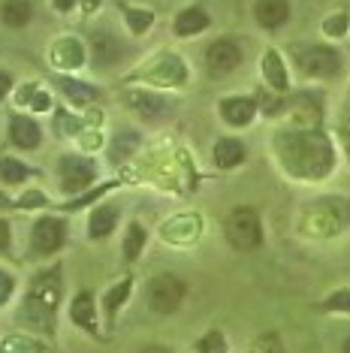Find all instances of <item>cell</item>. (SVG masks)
I'll list each match as a JSON object with an SVG mask.
<instances>
[{"label": "cell", "instance_id": "obj_20", "mask_svg": "<svg viewBox=\"0 0 350 353\" xmlns=\"http://www.w3.org/2000/svg\"><path fill=\"white\" fill-rule=\"evenodd\" d=\"M58 85L67 91V97L70 100H76V103H91L94 97H97V88H91V85H82V82H73V79H58Z\"/></svg>", "mask_w": 350, "mask_h": 353}, {"label": "cell", "instance_id": "obj_29", "mask_svg": "<svg viewBox=\"0 0 350 353\" xmlns=\"http://www.w3.org/2000/svg\"><path fill=\"white\" fill-rule=\"evenodd\" d=\"M344 30H347V15H332L329 25H326V34L338 37V34H344Z\"/></svg>", "mask_w": 350, "mask_h": 353}, {"label": "cell", "instance_id": "obj_39", "mask_svg": "<svg viewBox=\"0 0 350 353\" xmlns=\"http://www.w3.org/2000/svg\"><path fill=\"white\" fill-rule=\"evenodd\" d=\"M6 205H10V199H6L3 194H0V208H6Z\"/></svg>", "mask_w": 350, "mask_h": 353}, {"label": "cell", "instance_id": "obj_14", "mask_svg": "<svg viewBox=\"0 0 350 353\" xmlns=\"http://www.w3.org/2000/svg\"><path fill=\"white\" fill-rule=\"evenodd\" d=\"M209 28V15L203 10H196V6H190V10L178 12V19H175V34L178 37H194L200 34V30Z\"/></svg>", "mask_w": 350, "mask_h": 353}, {"label": "cell", "instance_id": "obj_28", "mask_svg": "<svg viewBox=\"0 0 350 353\" xmlns=\"http://www.w3.org/2000/svg\"><path fill=\"white\" fill-rule=\"evenodd\" d=\"M260 353H284L278 335H262V339H260Z\"/></svg>", "mask_w": 350, "mask_h": 353}, {"label": "cell", "instance_id": "obj_38", "mask_svg": "<svg viewBox=\"0 0 350 353\" xmlns=\"http://www.w3.org/2000/svg\"><path fill=\"white\" fill-rule=\"evenodd\" d=\"M97 6V0H85V10H94Z\"/></svg>", "mask_w": 350, "mask_h": 353}, {"label": "cell", "instance_id": "obj_6", "mask_svg": "<svg viewBox=\"0 0 350 353\" xmlns=\"http://www.w3.org/2000/svg\"><path fill=\"white\" fill-rule=\"evenodd\" d=\"M205 63L214 76H227L242 63V49L233 43V39H214L205 52Z\"/></svg>", "mask_w": 350, "mask_h": 353}, {"label": "cell", "instance_id": "obj_11", "mask_svg": "<svg viewBox=\"0 0 350 353\" xmlns=\"http://www.w3.org/2000/svg\"><path fill=\"white\" fill-rule=\"evenodd\" d=\"M130 106L136 109L142 118H148V121H163V118L169 115V103H166L163 97H157V94L133 91L130 94Z\"/></svg>", "mask_w": 350, "mask_h": 353}, {"label": "cell", "instance_id": "obj_37", "mask_svg": "<svg viewBox=\"0 0 350 353\" xmlns=\"http://www.w3.org/2000/svg\"><path fill=\"white\" fill-rule=\"evenodd\" d=\"M341 353H350V339H344V344H341Z\"/></svg>", "mask_w": 350, "mask_h": 353}, {"label": "cell", "instance_id": "obj_4", "mask_svg": "<svg viewBox=\"0 0 350 353\" xmlns=\"http://www.w3.org/2000/svg\"><path fill=\"white\" fill-rule=\"evenodd\" d=\"M185 281L175 275H157L148 284V305L157 311V314H172L178 311L181 299H185Z\"/></svg>", "mask_w": 350, "mask_h": 353}, {"label": "cell", "instance_id": "obj_34", "mask_svg": "<svg viewBox=\"0 0 350 353\" xmlns=\"http://www.w3.org/2000/svg\"><path fill=\"white\" fill-rule=\"evenodd\" d=\"M10 88H12V79L6 76V73H0V100H3V94L10 91Z\"/></svg>", "mask_w": 350, "mask_h": 353}, {"label": "cell", "instance_id": "obj_21", "mask_svg": "<svg viewBox=\"0 0 350 353\" xmlns=\"http://www.w3.org/2000/svg\"><path fill=\"white\" fill-rule=\"evenodd\" d=\"M142 245H145V230L139 227V223H130V230H127V239H124V256L127 260H136Z\"/></svg>", "mask_w": 350, "mask_h": 353}, {"label": "cell", "instance_id": "obj_15", "mask_svg": "<svg viewBox=\"0 0 350 353\" xmlns=\"http://www.w3.org/2000/svg\"><path fill=\"white\" fill-rule=\"evenodd\" d=\"M70 317H73V323L85 326L88 332H97V323H94V296L79 293L73 299V305H70Z\"/></svg>", "mask_w": 350, "mask_h": 353}, {"label": "cell", "instance_id": "obj_12", "mask_svg": "<svg viewBox=\"0 0 350 353\" xmlns=\"http://www.w3.org/2000/svg\"><path fill=\"white\" fill-rule=\"evenodd\" d=\"M121 54H124V46L112 34L94 37V61H97V67H109V63L121 61Z\"/></svg>", "mask_w": 350, "mask_h": 353}, {"label": "cell", "instance_id": "obj_23", "mask_svg": "<svg viewBox=\"0 0 350 353\" xmlns=\"http://www.w3.org/2000/svg\"><path fill=\"white\" fill-rule=\"evenodd\" d=\"M130 287H133V281H130V278H124L121 284H115V287H112V293L106 296V311H109V314H115L118 305H121L127 296H130Z\"/></svg>", "mask_w": 350, "mask_h": 353}, {"label": "cell", "instance_id": "obj_24", "mask_svg": "<svg viewBox=\"0 0 350 353\" xmlns=\"http://www.w3.org/2000/svg\"><path fill=\"white\" fill-rule=\"evenodd\" d=\"M196 350L200 353H227V341H224V335L214 329V332L203 335V339L196 341Z\"/></svg>", "mask_w": 350, "mask_h": 353}, {"label": "cell", "instance_id": "obj_27", "mask_svg": "<svg viewBox=\"0 0 350 353\" xmlns=\"http://www.w3.org/2000/svg\"><path fill=\"white\" fill-rule=\"evenodd\" d=\"M3 353H39V344L28 339H10L3 344Z\"/></svg>", "mask_w": 350, "mask_h": 353}, {"label": "cell", "instance_id": "obj_36", "mask_svg": "<svg viewBox=\"0 0 350 353\" xmlns=\"http://www.w3.org/2000/svg\"><path fill=\"white\" fill-rule=\"evenodd\" d=\"M139 353H169L166 347H145V350H139Z\"/></svg>", "mask_w": 350, "mask_h": 353}, {"label": "cell", "instance_id": "obj_1", "mask_svg": "<svg viewBox=\"0 0 350 353\" xmlns=\"http://www.w3.org/2000/svg\"><path fill=\"white\" fill-rule=\"evenodd\" d=\"M278 154L293 175L326 179L336 166V151L323 133H284L278 136Z\"/></svg>", "mask_w": 350, "mask_h": 353}, {"label": "cell", "instance_id": "obj_18", "mask_svg": "<svg viewBox=\"0 0 350 353\" xmlns=\"http://www.w3.org/2000/svg\"><path fill=\"white\" fill-rule=\"evenodd\" d=\"M115 221H118V212L112 205H100V208H94V214H91V236L94 239H103V236H109V232L115 230Z\"/></svg>", "mask_w": 350, "mask_h": 353}, {"label": "cell", "instance_id": "obj_8", "mask_svg": "<svg viewBox=\"0 0 350 353\" xmlns=\"http://www.w3.org/2000/svg\"><path fill=\"white\" fill-rule=\"evenodd\" d=\"M63 223L58 218H43V221H37V227H34V248L39 254H52V251H58V248L63 245Z\"/></svg>", "mask_w": 350, "mask_h": 353}, {"label": "cell", "instance_id": "obj_32", "mask_svg": "<svg viewBox=\"0 0 350 353\" xmlns=\"http://www.w3.org/2000/svg\"><path fill=\"white\" fill-rule=\"evenodd\" d=\"M45 203V196H39V194H28V196H21L19 199V205H25V208H30V205H43Z\"/></svg>", "mask_w": 350, "mask_h": 353}, {"label": "cell", "instance_id": "obj_19", "mask_svg": "<svg viewBox=\"0 0 350 353\" xmlns=\"http://www.w3.org/2000/svg\"><path fill=\"white\" fill-rule=\"evenodd\" d=\"M3 21L12 28H21L30 21V3L28 0H6L3 3Z\"/></svg>", "mask_w": 350, "mask_h": 353}, {"label": "cell", "instance_id": "obj_3", "mask_svg": "<svg viewBox=\"0 0 350 353\" xmlns=\"http://www.w3.org/2000/svg\"><path fill=\"white\" fill-rule=\"evenodd\" d=\"M224 232H227L229 245L238 248V251H251V248H257L260 239H262L260 218L254 208H233L227 223H224Z\"/></svg>", "mask_w": 350, "mask_h": 353}, {"label": "cell", "instance_id": "obj_30", "mask_svg": "<svg viewBox=\"0 0 350 353\" xmlns=\"http://www.w3.org/2000/svg\"><path fill=\"white\" fill-rule=\"evenodd\" d=\"M63 46H67V58H63V63H67V67H76V63L82 61V49H79V43H70L67 39Z\"/></svg>", "mask_w": 350, "mask_h": 353}, {"label": "cell", "instance_id": "obj_17", "mask_svg": "<svg viewBox=\"0 0 350 353\" xmlns=\"http://www.w3.org/2000/svg\"><path fill=\"white\" fill-rule=\"evenodd\" d=\"M12 142L19 148H37L39 145V127L30 118H12Z\"/></svg>", "mask_w": 350, "mask_h": 353}, {"label": "cell", "instance_id": "obj_22", "mask_svg": "<svg viewBox=\"0 0 350 353\" xmlns=\"http://www.w3.org/2000/svg\"><path fill=\"white\" fill-rule=\"evenodd\" d=\"M0 179L10 181V184L25 181L28 179V166L19 163V160H12V157H3V160H0Z\"/></svg>", "mask_w": 350, "mask_h": 353}, {"label": "cell", "instance_id": "obj_2", "mask_svg": "<svg viewBox=\"0 0 350 353\" xmlns=\"http://www.w3.org/2000/svg\"><path fill=\"white\" fill-rule=\"evenodd\" d=\"M58 299H61V278H58V272H45V275L37 278L34 287H30V296L25 302V317H30L37 326H49V317H52Z\"/></svg>", "mask_w": 350, "mask_h": 353}, {"label": "cell", "instance_id": "obj_35", "mask_svg": "<svg viewBox=\"0 0 350 353\" xmlns=\"http://www.w3.org/2000/svg\"><path fill=\"white\" fill-rule=\"evenodd\" d=\"M54 6H58L61 12H67V10H73L76 6V0H54Z\"/></svg>", "mask_w": 350, "mask_h": 353}, {"label": "cell", "instance_id": "obj_9", "mask_svg": "<svg viewBox=\"0 0 350 353\" xmlns=\"http://www.w3.org/2000/svg\"><path fill=\"white\" fill-rule=\"evenodd\" d=\"M254 15H257V21L266 30H275V28H281L284 21L290 19V3L287 0H257Z\"/></svg>", "mask_w": 350, "mask_h": 353}, {"label": "cell", "instance_id": "obj_31", "mask_svg": "<svg viewBox=\"0 0 350 353\" xmlns=\"http://www.w3.org/2000/svg\"><path fill=\"white\" fill-rule=\"evenodd\" d=\"M12 278L10 275H6V272H0V305H3L6 299H10V296H12Z\"/></svg>", "mask_w": 350, "mask_h": 353}, {"label": "cell", "instance_id": "obj_25", "mask_svg": "<svg viewBox=\"0 0 350 353\" xmlns=\"http://www.w3.org/2000/svg\"><path fill=\"white\" fill-rule=\"evenodd\" d=\"M127 21H130L133 34H142V30H148V25L154 21V15L148 10H127Z\"/></svg>", "mask_w": 350, "mask_h": 353}, {"label": "cell", "instance_id": "obj_33", "mask_svg": "<svg viewBox=\"0 0 350 353\" xmlns=\"http://www.w3.org/2000/svg\"><path fill=\"white\" fill-rule=\"evenodd\" d=\"M6 248H10V227L0 221V251H6Z\"/></svg>", "mask_w": 350, "mask_h": 353}, {"label": "cell", "instance_id": "obj_7", "mask_svg": "<svg viewBox=\"0 0 350 353\" xmlns=\"http://www.w3.org/2000/svg\"><path fill=\"white\" fill-rule=\"evenodd\" d=\"M94 179V163L85 157H63L61 160V181L63 190H82L85 184H91Z\"/></svg>", "mask_w": 350, "mask_h": 353}, {"label": "cell", "instance_id": "obj_16", "mask_svg": "<svg viewBox=\"0 0 350 353\" xmlns=\"http://www.w3.org/2000/svg\"><path fill=\"white\" fill-rule=\"evenodd\" d=\"M262 76H266V82L275 91H287V70H284V61L278 52H266V58H262Z\"/></svg>", "mask_w": 350, "mask_h": 353}, {"label": "cell", "instance_id": "obj_10", "mask_svg": "<svg viewBox=\"0 0 350 353\" xmlns=\"http://www.w3.org/2000/svg\"><path fill=\"white\" fill-rule=\"evenodd\" d=\"M220 115H224L227 124L233 127H245L254 121V115H257V103L251 97H229L220 103Z\"/></svg>", "mask_w": 350, "mask_h": 353}, {"label": "cell", "instance_id": "obj_13", "mask_svg": "<svg viewBox=\"0 0 350 353\" xmlns=\"http://www.w3.org/2000/svg\"><path fill=\"white\" fill-rule=\"evenodd\" d=\"M245 160V145L238 139H220L218 145H214V163L220 166V170H233Z\"/></svg>", "mask_w": 350, "mask_h": 353}, {"label": "cell", "instance_id": "obj_26", "mask_svg": "<svg viewBox=\"0 0 350 353\" xmlns=\"http://www.w3.org/2000/svg\"><path fill=\"white\" fill-rule=\"evenodd\" d=\"M326 311H341V314H350V290H336L329 299L323 302Z\"/></svg>", "mask_w": 350, "mask_h": 353}, {"label": "cell", "instance_id": "obj_5", "mask_svg": "<svg viewBox=\"0 0 350 353\" xmlns=\"http://www.w3.org/2000/svg\"><path fill=\"white\" fill-rule=\"evenodd\" d=\"M296 61L314 79H332L341 70V54L336 49H329V46H308V49L296 52Z\"/></svg>", "mask_w": 350, "mask_h": 353}]
</instances>
